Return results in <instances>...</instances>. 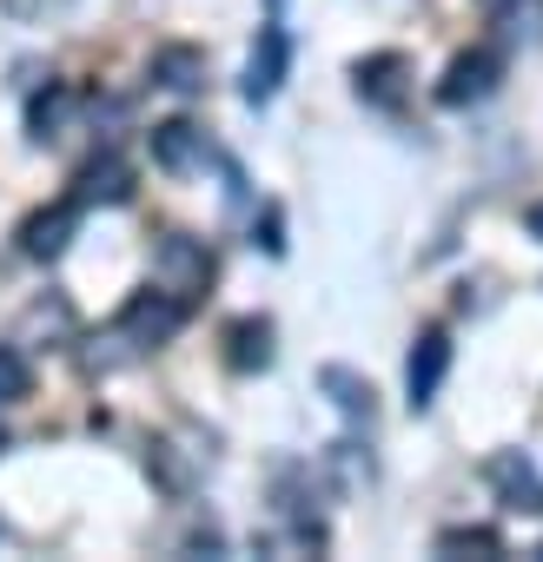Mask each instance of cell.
I'll return each mask as SVG.
<instances>
[{"label": "cell", "mask_w": 543, "mask_h": 562, "mask_svg": "<svg viewBox=\"0 0 543 562\" xmlns=\"http://www.w3.org/2000/svg\"><path fill=\"white\" fill-rule=\"evenodd\" d=\"M179 325H186V305H179L173 292L146 285V292H133V299L120 305V318L107 325V345H113V351H100L93 364H126V358H146V351H159Z\"/></svg>", "instance_id": "cell-1"}, {"label": "cell", "mask_w": 543, "mask_h": 562, "mask_svg": "<svg viewBox=\"0 0 543 562\" xmlns=\"http://www.w3.org/2000/svg\"><path fill=\"white\" fill-rule=\"evenodd\" d=\"M206 278H212L206 245H199V238H186V232H166V238H159V251H153V285H159V292H173L179 305H192V299L206 292Z\"/></svg>", "instance_id": "cell-2"}, {"label": "cell", "mask_w": 543, "mask_h": 562, "mask_svg": "<svg viewBox=\"0 0 543 562\" xmlns=\"http://www.w3.org/2000/svg\"><path fill=\"white\" fill-rule=\"evenodd\" d=\"M484 476H490V490H497V503L510 516H543V476H536V463L523 450H497L484 463Z\"/></svg>", "instance_id": "cell-3"}, {"label": "cell", "mask_w": 543, "mask_h": 562, "mask_svg": "<svg viewBox=\"0 0 543 562\" xmlns=\"http://www.w3.org/2000/svg\"><path fill=\"white\" fill-rule=\"evenodd\" d=\"M497 80H503V54H497V47H470V54H457V60L444 67L437 100H444V106H470V100H484Z\"/></svg>", "instance_id": "cell-4"}, {"label": "cell", "mask_w": 543, "mask_h": 562, "mask_svg": "<svg viewBox=\"0 0 543 562\" xmlns=\"http://www.w3.org/2000/svg\"><path fill=\"white\" fill-rule=\"evenodd\" d=\"M80 232V199H60V205H47V212H34L27 225H21V251L34 258V265H54L60 251H67V238Z\"/></svg>", "instance_id": "cell-5"}, {"label": "cell", "mask_w": 543, "mask_h": 562, "mask_svg": "<svg viewBox=\"0 0 543 562\" xmlns=\"http://www.w3.org/2000/svg\"><path fill=\"white\" fill-rule=\"evenodd\" d=\"M146 146H153V166H159V172H199L206 153H212L206 133H199L192 120H166V126H153Z\"/></svg>", "instance_id": "cell-6"}, {"label": "cell", "mask_w": 543, "mask_h": 562, "mask_svg": "<svg viewBox=\"0 0 543 562\" xmlns=\"http://www.w3.org/2000/svg\"><path fill=\"white\" fill-rule=\"evenodd\" d=\"M444 371H451V338H444V331H424V338L411 345V364H405V391H411V411H424V404L437 397Z\"/></svg>", "instance_id": "cell-7"}, {"label": "cell", "mask_w": 543, "mask_h": 562, "mask_svg": "<svg viewBox=\"0 0 543 562\" xmlns=\"http://www.w3.org/2000/svg\"><path fill=\"white\" fill-rule=\"evenodd\" d=\"M286 60H292V41H286L279 27H265V34H258V47H252V60H245V100H252V106H265L272 93H279Z\"/></svg>", "instance_id": "cell-8"}, {"label": "cell", "mask_w": 543, "mask_h": 562, "mask_svg": "<svg viewBox=\"0 0 543 562\" xmlns=\"http://www.w3.org/2000/svg\"><path fill=\"white\" fill-rule=\"evenodd\" d=\"M74 199H80V212L87 205H126L133 199V172H126V159H87L80 172H74Z\"/></svg>", "instance_id": "cell-9"}, {"label": "cell", "mask_w": 543, "mask_h": 562, "mask_svg": "<svg viewBox=\"0 0 543 562\" xmlns=\"http://www.w3.org/2000/svg\"><path fill=\"white\" fill-rule=\"evenodd\" d=\"M352 80H358V100H372V106H405L411 60H405V54H372V60L352 67Z\"/></svg>", "instance_id": "cell-10"}, {"label": "cell", "mask_w": 543, "mask_h": 562, "mask_svg": "<svg viewBox=\"0 0 543 562\" xmlns=\"http://www.w3.org/2000/svg\"><path fill=\"white\" fill-rule=\"evenodd\" d=\"M146 80L159 93H199L206 87V54L199 47H159L153 67H146Z\"/></svg>", "instance_id": "cell-11"}, {"label": "cell", "mask_w": 543, "mask_h": 562, "mask_svg": "<svg viewBox=\"0 0 543 562\" xmlns=\"http://www.w3.org/2000/svg\"><path fill=\"white\" fill-rule=\"evenodd\" d=\"M225 364H232L239 378L265 371V364H272V325H265V318H239V325H225Z\"/></svg>", "instance_id": "cell-12"}, {"label": "cell", "mask_w": 543, "mask_h": 562, "mask_svg": "<svg viewBox=\"0 0 543 562\" xmlns=\"http://www.w3.org/2000/svg\"><path fill=\"white\" fill-rule=\"evenodd\" d=\"M319 384L332 391V404H339L352 424H372V417H378V391H372L358 371H345V364H325V371H319Z\"/></svg>", "instance_id": "cell-13"}, {"label": "cell", "mask_w": 543, "mask_h": 562, "mask_svg": "<svg viewBox=\"0 0 543 562\" xmlns=\"http://www.w3.org/2000/svg\"><path fill=\"white\" fill-rule=\"evenodd\" d=\"M67 113H74V93L67 87H47L34 106H27V133L47 146V139H60V126H67Z\"/></svg>", "instance_id": "cell-14"}, {"label": "cell", "mask_w": 543, "mask_h": 562, "mask_svg": "<svg viewBox=\"0 0 543 562\" xmlns=\"http://www.w3.org/2000/svg\"><path fill=\"white\" fill-rule=\"evenodd\" d=\"M503 555V536L497 529H484V522H457V529H444L437 536V555Z\"/></svg>", "instance_id": "cell-15"}, {"label": "cell", "mask_w": 543, "mask_h": 562, "mask_svg": "<svg viewBox=\"0 0 543 562\" xmlns=\"http://www.w3.org/2000/svg\"><path fill=\"white\" fill-rule=\"evenodd\" d=\"M27 391H34V364H27V351H21V345H0V411L21 404Z\"/></svg>", "instance_id": "cell-16"}, {"label": "cell", "mask_w": 543, "mask_h": 562, "mask_svg": "<svg viewBox=\"0 0 543 562\" xmlns=\"http://www.w3.org/2000/svg\"><path fill=\"white\" fill-rule=\"evenodd\" d=\"M497 27H503L510 41H543V0H503Z\"/></svg>", "instance_id": "cell-17"}, {"label": "cell", "mask_w": 543, "mask_h": 562, "mask_svg": "<svg viewBox=\"0 0 543 562\" xmlns=\"http://www.w3.org/2000/svg\"><path fill=\"white\" fill-rule=\"evenodd\" d=\"M0 8H8L14 21H47V14H67L74 0H0Z\"/></svg>", "instance_id": "cell-18"}, {"label": "cell", "mask_w": 543, "mask_h": 562, "mask_svg": "<svg viewBox=\"0 0 543 562\" xmlns=\"http://www.w3.org/2000/svg\"><path fill=\"white\" fill-rule=\"evenodd\" d=\"M530 238H543V205H530Z\"/></svg>", "instance_id": "cell-19"}, {"label": "cell", "mask_w": 543, "mask_h": 562, "mask_svg": "<svg viewBox=\"0 0 543 562\" xmlns=\"http://www.w3.org/2000/svg\"><path fill=\"white\" fill-rule=\"evenodd\" d=\"M0 450H8V437H0Z\"/></svg>", "instance_id": "cell-20"}]
</instances>
